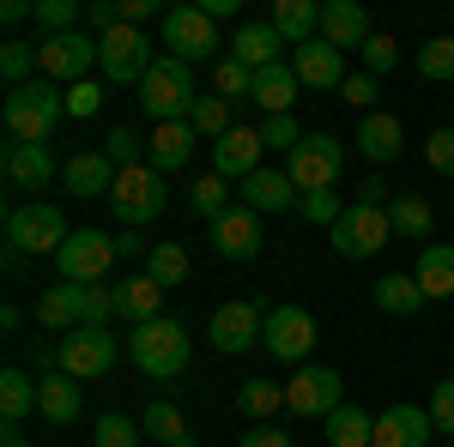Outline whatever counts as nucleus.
<instances>
[{"instance_id": "obj_47", "label": "nucleus", "mask_w": 454, "mask_h": 447, "mask_svg": "<svg viewBox=\"0 0 454 447\" xmlns=\"http://www.w3.org/2000/svg\"><path fill=\"white\" fill-rule=\"evenodd\" d=\"M357 55H364V73H370V79H387V73L400 67V42H394V36H382V31L370 36Z\"/></svg>"}, {"instance_id": "obj_14", "label": "nucleus", "mask_w": 454, "mask_h": 447, "mask_svg": "<svg viewBox=\"0 0 454 447\" xmlns=\"http://www.w3.org/2000/svg\"><path fill=\"white\" fill-rule=\"evenodd\" d=\"M261 344H267V357H279V363H297V369H303V357H309V344H315V314L297 309V303L267 309V333H261Z\"/></svg>"}, {"instance_id": "obj_60", "label": "nucleus", "mask_w": 454, "mask_h": 447, "mask_svg": "<svg viewBox=\"0 0 454 447\" xmlns=\"http://www.w3.org/2000/svg\"><path fill=\"white\" fill-rule=\"evenodd\" d=\"M237 6H243V0H200V12H207L212 25H218V19H237Z\"/></svg>"}, {"instance_id": "obj_23", "label": "nucleus", "mask_w": 454, "mask_h": 447, "mask_svg": "<svg viewBox=\"0 0 454 447\" xmlns=\"http://www.w3.org/2000/svg\"><path fill=\"white\" fill-rule=\"evenodd\" d=\"M194 127L188 121H164V127H152V139H145V164L158 175H176V170H188V158H194Z\"/></svg>"}, {"instance_id": "obj_32", "label": "nucleus", "mask_w": 454, "mask_h": 447, "mask_svg": "<svg viewBox=\"0 0 454 447\" xmlns=\"http://www.w3.org/2000/svg\"><path fill=\"white\" fill-rule=\"evenodd\" d=\"M297 67L291 61H279V67H261L254 73V104L267 109V115H291V104H297Z\"/></svg>"}, {"instance_id": "obj_6", "label": "nucleus", "mask_w": 454, "mask_h": 447, "mask_svg": "<svg viewBox=\"0 0 454 447\" xmlns=\"http://www.w3.org/2000/svg\"><path fill=\"white\" fill-rule=\"evenodd\" d=\"M387 236H394V218H387V206H370V200H351L346 218L327 230L340 260H370L376 248H387Z\"/></svg>"}, {"instance_id": "obj_18", "label": "nucleus", "mask_w": 454, "mask_h": 447, "mask_svg": "<svg viewBox=\"0 0 454 447\" xmlns=\"http://www.w3.org/2000/svg\"><path fill=\"white\" fill-rule=\"evenodd\" d=\"M291 67H297V85H309V91H340L351 73H346V55L327 42V36H315L303 49H291Z\"/></svg>"}, {"instance_id": "obj_15", "label": "nucleus", "mask_w": 454, "mask_h": 447, "mask_svg": "<svg viewBox=\"0 0 454 447\" xmlns=\"http://www.w3.org/2000/svg\"><path fill=\"white\" fill-rule=\"evenodd\" d=\"M261 333H267V314L254 309V303H224L207 327L212 351H224V357H243L248 344H261Z\"/></svg>"}, {"instance_id": "obj_33", "label": "nucleus", "mask_w": 454, "mask_h": 447, "mask_svg": "<svg viewBox=\"0 0 454 447\" xmlns=\"http://www.w3.org/2000/svg\"><path fill=\"white\" fill-rule=\"evenodd\" d=\"M387 218H394V236H406V242H430V230H436V206L424 200V194H394L387 200Z\"/></svg>"}, {"instance_id": "obj_62", "label": "nucleus", "mask_w": 454, "mask_h": 447, "mask_svg": "<svg viewBox=\"0 0 454 447\" xmlns=\"http://www.w3.org/2000/svg\"><path fill=\"white\" fill-rule=\"evenodd\" d=\"M0 327H6V333H19V327H25V309H19V303H6V309H0Z\"/></svg>"}, {"instance_id": "obj_41", "label": "nucleus", "mask_w": 454, "mask_h": 447, "mask_svg": "<svg viewBox=\"0 0 454 447\" xmlns=\"http://www.w3.org/2000/svg\"><path fill=\"white\" fill-rule=\"evenodd\" d=\"M419 79L454 85V36H430V42L419 49Z\"/></svg>"}, {"instance_id": "obj_10", "label": "nucleus", "mask_w": 454, "mask_h": 447, "mask_svg": "<svg viewBox=\"0 0 454 447\" xmlns=\"http://www.w3.org/2000/svg\"><path fill=\"white\" fill-rule=\"evenodd\" d=\"M115 266V236H104V230H73L67 248L55 254V273H61V284H104V273Z\"/></svg>"}, {"instance_id": "obj_1", "label": "nucleus", "mask_w": 454, "mask_h": 447, "mask_svg": "<svg viewBox=\"0 0 454 447\" xmlns=\"http://www.w3.org/2000/svg\"><path fill=\"white\" fill-rule=\"evenodd\" d=\"M6 139H19V145H49L55 127H61V115H67V85H55V79H31V85H19V91H6Z\"/></svg>"}, {"instance_id": "obj_36", "label": "nucleus", "mask_w": 454, "mask_h": 447, "mask_svg": "<svg viewBox=\"0 0 454 447\" xmlns=\"http://www.w3.org/2000/svg\"><path fill=\"white\" fill-rule=\"evenodd\" d=\"M0 79H6V91H19V85L43 79V55H36V42L6 36V42H0Z\"/></svg>"}, {"instance_id": "obj_51", "label": "nucleus", "mask_w": 454, "mask_h": 447, "mask_svg": "<svg viewBox=\"0 0 454 447\" xmlns=\"http://www.w3.org/2000/svg\"><path fill=\"white\" fill-rule=\"evenodd\" d=\"M218 97H224V104H231V97H254V67H243L237 55L218 61Z\"/></svg>"}, {"instance_id": "obj_58", "label": "nucleus", "mask_w": 454, "mask_h": 447, "mask_svg": "<svg viewBox=\"0 0 454 447\" xmlns=\"http://www.w3.org/2000/svg\"><path fill=\"white\" fill-rule=\"evenodd\" d=\"M170 6H158V0H121V25H145V19H164Z\"/></svg>"}, {"instance_id": "obj_22", "label": "nucleus", "mask_w": 454, "mask_h": 447, "mask_svg": "<svg viewBox=\"0 0 454 447\" xmlns=\"http://www.w3.org/2000/svg\"><path fill=\"white\" fill-rule=\"evenodd\" d=\"M115 164H109L104 151H79V158H67L61 164V181H67V194H79V200H109L115 194Z\"/></svg>"}, {"instance_id": "obj_5", "label": "nucleus", "mask_w": 454, "mask_h": 447, "mask_svg": "<svg viewBox=\"0 0 454 447\" xmlns=\"http://www.w3.org/2000/svg\"><path fill=\"white\" fill-rule=\"evenodd\" d=\"M346 170V145L333 134H303V145L285 158V175H291V188H297V200L303 194H327L333 181Z\"/></svg>"}, {"instance_id": "obj_37", "label": "nucleus", "mask_w": 454, "mask_h": 447, "mask_svg": "<svg viewBox=\"0 0 454 447\" xmlns=\"http://www.w3.org/2000/svg\"><path fill=\"white\" fill-rule=\"evenodd\" d=\"M31 412H36V381L25 375V369H6V375H0V417H6V435H12Z\"/></svg>"}, {"instance_id": "obj_56", "label": "nucleus", "mask_w": 454, "mask_h": 447, "mask_svg": "<svg viewBox=\"0 0 454 447\" xmlns=\"http://www.w3.org/2000/svg\"><path fill=\"white\" fill-rule=\"evenodd\" d=\"M340 97H346V104H357L364 115H370V104H376V79H370V73H351L346 85H340Z\"/></svg>"}, {"instance_id": "obj_27", "label": "nucleus", "mask_w": 454, "mask_h": 447, "mask_svg": "<svg viewBox=\"0 0 454 447\" xmlns=\"http://www.w3.org/2000/svg\"><path fill=\"white\" fill-rule=\"evenodd\" d=\"M158 314H164V284H158V278L134 273V278H121V284H115V320L145 327V320H158Z\"/></svg>"}, {"instance_id": "obj_3", "label": "nucleus", "mask_w": 454, "mask_h": 447, "mask_svg": "<svg viewBox=\"0 0 454 447\" xmlns=\"http://www.w3.org/2000/svg\"><path fill=\"white\" fill-rule=\"evenodd\" d=\"M194 104H200V91H194L188 61L158 55V61H152V73L140 79V109L158 121V127H164V121H188V115H194Z\"/></svg>"}, {"instance_id": "obj_11", "label": "nucleus", "mask_w": 454, "mask_h": 447, "mask_svg": "<svg viewBox=\"0 0 454 447\" xmlns=\"http://www.w3.org/2000/svg\"><path fill=\"white\" fill-rule=\"evenodd\" d=\"M340 393H346L340 369H327V363H303L297 375L285 381V412H291V417H333V412H340Z\"/></svg>"}, {"instance_id": "obj_25", "label": "nucleus", "mask_w": 454, "mask_h": 447, "mask_svg": "<svg viewBox=\"0 0 454 447\" xmlns=\"http://www.w3.org/2000/svg\"><path fill=\"white\" fill-rule=\"evenodd\" d=\"M357 151H364V158L382 170V164H394V158L406 151V127H400L387 109H370V115L357 121Z\"/></svg>"}, {"instance_id": "obj_12", "label": "nucleus", "mask_w": 454, "mask_h": 447, "mask_svg": "<svg viewBox=\"0 0 454 447\" xmlns=\"http://www.w3.org/2000/svg\"><path fill=\"white\" fill-rule=\"evenodd\" d=\"M36 55H43V79H55V85H79L85 73L98 67V36H91V31L43 36Z\"/></svg>"}, {"instance_id": "obj_64", "label": "nucleus", "mask_w": 454, "mask_h": 447, "mask_svg": "<svg viewBox=\"0 0 454 447\" xmlns=\"http://www.w3.org/2000/svg\"><path fill=\"white\" fill-rule=\"evenodd\" d=\"M442 447H454V442H442Z\"/></svg>"}, {"instance_id": "obj_13", "label": "nucleus", "mask_w": 454, "mask_h": 447, "mask_svg": "<svg viewBox=\"0 0 454 447\" xmlns=\"http://www.w3.org/2000/svg\"><path fill=\"white\" fill-rule=\"evenodd\" d=\"M164 49H170L176 61H212L218 55V25H212L200 6H170L164 12Z\"/></svg>"}, {"instance_id": "obj_44", "label": "nucleus", "mask_w": 454, "mask_h": 447, "mask_svg": "<svg viewBox=\"0 0 454 447\" xmlns=\"http://www.w3.org/2000/svg\"><path fill=\"white\" fill-rule=\"evenodd\" d=\"M145 429H134V417H121V412H104L98 423H91V442L98 447H140Z\"/></svg>"}, {"instance_id": "obj_59", "label": "nucleus", "mask_w": 454, "mask_h": 447, "mask_svg": "<svg viewBox=\"0 0 454 447\" xmlns=\"http://www.w3.org/2000/svg\"><path fill=\"white\" fill-rule=\"evenodd\" d=\"M152 254V242H140V230H121L115 236V260H145Z\"/></svg>"}, {"instance_id": "obj_8", "label": "nucleus", "mask_w": 454, "mask_h": 447, "mask_svg": "<svg viewBox=\"0 0 454 447\" xmlns=\"http://www.w3.org/2000/svg\"><path fill=\"white\" fill-rule=\"evenodd\" d=\"M115 357H121V339L109 327H73L67 339H61V375H73L79 387L104 381L115 369Z\"/></svg>"}, {"instance_id": "obj_2", "label": "nucleus", "mask_w": 454, "mask_h": 447, "mask_svg": "<svg viewBox=\"0 0 454 447\" xmlns=\"http://www.w3.org/2000/svg\"><path fill=\"white\" fill-rule=\"evenodd\" d=\"M128 351H134V369H140L152 387L182 381V375H188V357H194V344H188V333H182V320H170V314H158V320L134 327Z\"/></svg>"}, {"instance_id": "obj_20", "label": "nucleus", "mask_w": 454, "mask_h": 447, "mask_svg": "<svg viewBox=\"0 0 454 447\" xmlns=\"http://www.w3.org/2000/svg\"><path fill=\"white\" fill-rule=\"evenodd\" d=\"M436 423H430V405H387L376 417V447H430Z\"/></svg>"}, {"instance_id": "obj_16", "label": "nucleus", "mask_w": 454, "mask_h": 447, "mask_svg": "<svg viewBox=\"0 0 454 447\" xmlns=\"http://www.w3.org/2000/svg\"><path fill=\"white\" fill-rule=\"evenodd\" d=\"M261 151H267V145H261V127H231L224 139H212V175H224V181L243 188L254 170H267Z\"/></svg>"}, {"instance_id": "obj_26", "label": "nucleus", "mask_w": 454, "mask_h": 447, "mask_svg": "<svg viewBox=\"0 0 454 447\" xmlns=\"http://www.w3.org/2000/svg\"><path fill=\"white\" fill-rule=\"evenodd\" d=\"M412 278H419L424 303H449L454 297V242H424Z\"/></svg>"}, {"instance_id": "obj_61", "label": "nucleus", "mask_w": 454, "mask_h": 447, "mask_svg": "<svg viewBox=\"0 0 454 447\" xmlns=\"http://www.w3.org/2000/svg\"><path fill=\"white\" fill-rule=\"evenodd\" d=\"M36 6L31 0H6V6H0V19H6V25H25V19H31Z\"/></svg>"}, {"instance_id": "obj_43", "label": "nucleus", "mask_w": 454, "mask_h": 447, "mask_svg": "<svg viewBox=\"0 0 454 447\" xmlns=\"http://www.w3.org/2000/svg\"><path fill=\"white\" fill-rule=\"evenodd\" d=\"M79 19H85V6H79V0H36V31H43V36L85 31Z\"/></svg>"}, {"instance_id": "obj_4", "label": "nucleus", "mask_w": 454, "mask_h": 447, "mask_svg": "<svg viewBox=\"0 0 454 447\" xmlns=\"http://www.w3.org/2000/svg\"><path fill=\"white\" fill-rule=\"evenodd\" d=\"M67 236H73V224H67L61 206L25 200V206L6 212V242H12V254H61Z\"/></svg>"}, {"instance_id": "obj_38", "label": "nucleus", "mask_w": 454, "mask_h": 447, "mask_svg": "<svg viewBox=\"0 0 454 447\" xmlns=\"http://www.w3.org/2000/svg\"><path fill=\"white\" fill-rule=\"evenodd\" d=\"M327 447H376V417L357 405H340L327 417Z\"/></svg>"}, {"instance_id": "obj_53", "label": "nucleus", "mask_w": 454, "mask_h": 447, "mask_svg": "<svg viewBox=\"0 0 454 447\" xmlns=\"http://www.w3.org/2000/svg\"><path fill=\"white\" fill-rule=\"evenodd\" d=\"M424 164L436 175H454V127H436V134L424 139Z\"/></svg>"}, {"instance_id": "obj_54", "label": "nucleus", "mask_w": 454, "mask_h": 447, "mask_svg": "<svg viewBox=\"0 0 454 447\" xmlns=\"http://www.w3.org/2000/svg\"><path fill=\"white\" fill-rule=\"evenodd\" d=\"M98 109H104V85H98V79L67 85V115H79V121H85V115H98Z\"/></svg>"}, {"instance_id": "obj_57", "label": "nucleus", "mask_w": 454, "mask_h": 447, "mask_svg": "<svg viewBox=\"0 0 454 447\" xmlns=\"http://www.w3.org/2000/svg\"><path fill=\"white\" fill-rule=\"evenodd\" d=\"M237 447H291V435H285L279 423H254V429H248Z\"/></svg>"}, {"instance_id": "obj_48", "label": "nucleus", "mask_w": 454, "mask_h": 447, "mask_svg": "<svg viewBox=\"0 0 454 447\" xmlns=\"http://www.w3.org/2000/svg\"><path fill=\"white\" fill-rule=\"evenodd\" d=\"M261 145L291 158V151L303 145V127H297V115H267V121H261Z\"/></svg>"}, {"instance_id": "obj_42", "label": "nucleus", "mask_w": 454, "mask_h": 447, "mask_svg": "<svg viewBox=\"0 0 454 447\" xmlns=\"http://www.w3.org/2000/svg\"><path fill=\"white\" fill-rule=\"evenodd\" d=\"M188 206L200 212V218H224V212L237 206V200H231V181H224V175H200V181L188 188Z\"/></svg>"}, {"instance_id": "obj_19", "label": "nucleus", "mask_w": 454, "mask_h": 447, "mask_svg": "<svg viewBox=\"0 0 454 447\" xmlns=\"http://www.w3.org/2000/svg\"><path fill=\"white\" fill-rule=\"evenodd\" d=\"M212 248H218L224 260H254V254H261V212H248L243 200H237L224 218H212Z\"/></svg>"}, {"instance_id": "obj_34", "label": "nucleus", "mask_w": 454, "mask_h": 447, "mask_svg": "<svg viewBox=\"0 0 454 447\" xmlns=\"http://www.w3.org/2000/svg\"><path fill=\"white\" fill-rule=\"evenodd\" d=\"M140 429L152 435V447H194V435H188V417L176 412L170 399H152L140 417Z\"/></svg>"}, {"instance_id": "obj_40", "label": "nucleus", "mask_w": 454, "mask_h": 447, "mask_svg": "<svg viewBox=\"0 0 454 447\" xmlns=\"http://www.w3.org/2000/svg\"><path fill=\"white\" fill-rule=\"evenodd\" d=\"M279 405H285V387H279V381H243V387H237V412L254 417V423L279 417Z\"/></svg>"}, {"instance_id": "obj_17", "label": "nucleus", "mask_w": 454, "mask_h": 447, "mask_svg": "<svg viewBox=\"0 0 454 447\" xmlns=\"http://www.w3.org/2000/svg\"><path fill=\"white\" fill-rule=\"evenodd\" d=\"M0 175H6V188H12V194H43L61 170H55V158H49V145H19V139H6Z\"/></svg>"}, {"instance_id": "obj_29", "label": "nucleus", "mask_w": 454, "mask_h": 447, "mask_svg": "<svg viewBox=\"0 0 454 447\" xmlns=\"http://www.w3.org/2000/svg\"><path fill=\"white\" fill-rule=\"evenodd\" d=\"M237 194H243V206L261 212V218H267V212H297V188H291L285 170H254Z\"/></svg>"}, {"instance_id": "obj_39", "label": "nucleus", "mask_w": 454, "mask_h": 447, "mask_svg": "<svg viewBox=\"0 0 454 447\" xmlns=\"http://www.w3.org/2000/svg\"><path fill=\"white\" fill-rule=\"evenodd\" d=\"M188 273H194V260H188L182 242H152V254H145V278H158L164 290H176Z\"/></svg>"}, {"instance_id": "obj_55", "label": "nucleus", "mask_w": 454, "mask_h": 447, "mask_svg": "<svg viewBox=\"0 0 454 447\" xmlns=\"http://www.w3.org/2000/svg\"><path fill=\"white\" fill-rule=\"evenodd\" d=\"M121 25V0H85V31L91 36H109Z\"/></svg>"}, {"instance_id": "obj_45", "label": "nucleus", "mask_w": 454, "mask_h": 447, "mask_svg": "<svg viewBox=\"0 0 454 447\" xmlns=\"http://www.w3.org/2000/svg\"><path fill=\"white\" fill-rule=\"evenodd\" d=\"M104 158L115 164V170H140V158H145V139L134 134V127H109V139H104Z\"/></svg>"}, {"instance_id": "obj_31", "label": "nucleus", "mask_w": 454, "mask_h": 447, "mask_svg": "<svg viewBox=\"0 0 454 447\" xmlns=\"http://www.w3.org/2000/svg\"><path fill=\"white\" fill-rule=\"evenodd\" d=\"M279 31H273V25H237V31H231V55H237V61H243V67H279Z\"/></svg>"}, {"instance_id": "obj_50", "label": "nucleus", "mask_w": 454, "mask_h": 447, "mask_svg": "<svg viewBox=\"0 0 454 447\" xmlns=\"http://www.w3.org/2000/svg\"><path fill=\"white\" fill-rule=\"evenodd\" d=\"M297 212H303L309 224H321V230H333V224L346 218V200L327 188V194H303V200H297Z\"/></svg>"}, {"instance_id": "obj_49", "label": "nucleus", "mask_w": 454, "mask_h": 447, "mask_svg": "<svg viewBox=\"0 0 454 447\" xmlns=\"http://www.w3.org/2000/svg\"><path fill=\"white\" fill-rule=\"evenodd\" d=\"M79 303H85V327H109L115 320V284H79Z\"/></svg>"}, {"instance_id": "obj_52", "label": "nucleus", "mask_w": 454, "mask_h": 447, "mask_svg": "<svg viewBox=\"0 0 454 447\" xmlns=\"http://www.w3.org/2000/svg\"><path fill=\"white\" fill-rule=\"evenodd\" d=\"M430 423H436V435L454 442V375H442L430 387Z\"/></svg>"}, {"instance_id": "obj_7", "label": "nucleus", "mask_w": 454, "mask_h": 447, "mask_svg": "<svg viewBox=\"0 0 454 447\" xmlns=\"http://www.w3.org/2000/svg\"><path fill=\"white\" fill-rule=\"evenodd\" d=\"M152 42H145L140 25H115L109 36H98V73H104V85H140L145 73H152Z\"/></svg>"}, {"instance_id": "obj_28", "label": "nucleus", "mask_w": 454, "mask_h": 447, "mask_svg": "<svg viewBox=\"0 0 454 447\" xmlns=\"http://www.w3.org/2000/svg\"><path fill=\"white\" fill-rule=\"evenodd\" d=\"M36 327H49V333H61L67 339L73 327H85V303H79V284H49L43 297H36Z\"/></svg>"}, {"instance_id": "obj_21", "label": "nucleus", "mask_w": 454, "mask_h": 447, "mask_svg": "<svg viewBox=\"0 0 454 447\" xmlns=\"http://www.w3.org/2000/svg\"><path fill=\"white\" fill-rule=\"evenodd\" d=\"M79 412H85V393H79V381L73 375H36V417L43 423H55V429H67V423H79Z\"/></svg>"}, {"instance_id": "obj_63", "label": "nucleus", "mask_w": 454, "mask_h": 447, "mask_svg": "<svg viewBox=\"0 0 454 447\" xmlns=\"http://www.w3.org/2000/svg\"><path fill=\"white\" fill-rule=\"evenodd\" d=\"M6 447H31V442H19V435H6Z\"/></svg>"}, {"instance_id": "obj_46", "label": "nucleus", "mask_w": 454, "mask_h": 447, "mask_svg": "<svg viewBox=\"0 0 454 447\" xmlns=\"http://www.w3.org/2000/svg\"><path fill=\"white\" fill-rule=\"evenodd\" d=\"M188 127L207 134V139H224V134H231V104H224V97H200L194 115H188Z\"/></svg>"}, {"instance_id": "obj_24", "label": "nucleus", "mask_w": 454, "mask_h": 447, "mask_svg": "<svg viewBox=\"0 0 454 447\" xmlns=\"http://www.w3.org/2000/svg\"><path fill=\"white\" fill-rule=\"evenodd\" d=\"M321 36L346 55V49H364L376 31H370V12H364L357 0H327V6H321Z\"/></svg>"}, {"instance_id": "obj_35", "label": "nucleus", "mask_w": 454, "mask_h": 447, "mask_svg": "<svg viewBox=\"0 0 454 447\" xmlns=\"http://www.w3.org/2000/svg\"><path fill=\"white\" fill-rule=\"evenodd\" d=\"M376 309H382V314H394V320L419 314V309H424L419 278H412V273H387V278H376Z\"/></svg>"}, {"instance_id": "obj_30", "label": "nucleus", "mask_w": 454, "mask_h": 447, "mask_svg": "<svg viewBox=\"0 0 454 447\" xmlns=\"http://www.w3.org/2000/svg\"><path fill=\"white\" fill-rule=\"evenodd\" d=\"M273 31H279L285 49H303L321 36V6L315 0H273V19H267Z\"/></svg>"}, {"instance_id": "obj_9", "label": "nucleus", "mask_w": 454, "mask_h": 447, "mask_svg": "<svg viewBox=\"0 0 454 447\" xmlns=\"http://www.w3.org/2000/svg\"><path fill=\"white\" fill-rule=\"evenodd\" d=\"M109 212L121 218V230H145L158 212H164V175L140 164V170L115 175V194H109Z\"/></svg>"}]
</instances>
